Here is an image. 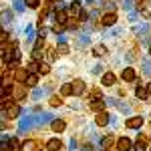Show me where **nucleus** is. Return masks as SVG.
<instances>
[{
    "label": "nucleus",
    "instance_id": "13",
    "mask_svg": "<svg viewBox=\"0 0 151 151\" xmlns=\"http://www.w3.org/2000/svg\"><path fill=\"white\" fill-rule=\"evenodd\" d=\"M91 111H95V113H103L105 111L103 99H95V101H91Z\"/></svg>",
    "mask_w": 151,
    "mask_h": 151
},
{
    "label": "nucleus",
    "instance_id": "23",
    "mask_svg": "<svg viewBox=\"0 0 151 151\" xmlns=\"http://www.w3.org/2000/svg\"><path fill=\"white\" fill-rule=\"evenodd\" d=\"M48 73H50V65H48V63H40L38 75H48Z\"/></svg>",
    "mask_w": 151,
    "mask_h": 151
},
{
    "label": "nucleus",
    "instance_id": "8",
    "mask_svg": "<svg viewBox=\"0 0 151 151\" xmlns=\"http://www.w3.org/2000/svg\"><path fill=\"white\" fill-rule=\"evenodd\" d=\"M60 149H63V141H60V139L55 137V139H48L47 141V151H60Z\"/></svg>",
    "mask_w": 151,
    "mask_h": 151
},
{
    "label": "nucleus",
    "instance_id": "18",
    "mask_svg": "<svg viewBox=\"0 0 151 151\" xmlns=\"http://www.w3.org/2000/svg\"><path fill=\"white\" fill-rule=\"evenodd\" d=\"M24 85H26V87H36V85H38V73H30Z\"/></svg>",
    "mask_w": 151,
    "mask_h": 151
},
{
    "label": "nucleus",
    "instance_id": "31",
    "mask_svg": "<svg viewBox=\"0 0 151 151\" xmlns=\"http://www.w3.org/2000/svg\"><path fill=\"white\" fill-rule=\"evenodd\" d=\"M2 38H0V40H2V42H6V40H8V32H6V30H2Z\"/></svg>",
    "mask_w": 151,
    "mask_h": 151
},
{
    "label": "nucleus",
    "instance_id": "33",
    "mask_svg": "<svg viewBox=\"0 0 151 151\" xmlns=\"http://www.w3.org/2000/svg\"><path fill=\"white\" fill-rule=\"evenodd\" d=\"M149 55H151V47H149Z\"/></svg>",
    "mask_w": 151,
    "mask_h": 151
},
{
    "label": "nucleus",
    "instance_id": "17",
    "mask_svg": "<svg viewBox=\"0 0 151 151\" xmlns=\"http://www.w3.org/2000/svg\"><path fill=\"white\" fill-rule=\"evenodd\" d=\"M70 95H75V91H73V85H69V83L60 85V97H70Z\"/></svg>",
    "mask_w": 151,
    "mask_h": 151
},
{
    "label": "nucleus",
    "instance_id": "15",
    "mask_svg": "<svg viewBox=\"0 0 151 151\" xmlns=\"http://www.w3.org/2000/svg\"><path fill=\"white\" fill-rule=\"evenodd\" d=\"M105 55H107V47H105V45H95L93 47V57L101 58V57H105Z\"/></svg>",
    "mask_w": 151,
    "mask_h": 151
},
{
    "label": "nucleus",
    "instance_id": "20",
    "mask_svg": "<svg viewBox=\"0 0 151 151\" xmlns=\"http://www.w3.org/2000/svg\"><path fill=\"white\" fill-rule=\"evenodd\" d=\"M38 69H40V63H38V60H35V58H32V60L28 63V67H26V70H28V73H38Z\"/></svg>",
    "mask_w": 151,
    "mask_h": 151
},
{
    "label": "nucleus",
    "instance_id": "4",
    "mask_svg": "<svg viewBox=\"0 0 151 151\" xmlns=\"http://www.w3.org/2000/svg\"><path fill=\"white\" fill-rule=\"evenodd\" d=\"M121 79H123L125 83H131V81H135V79H137V73H135V69L127 67V69L121 73Z\"/></svg>",
    "mask_w": 151,
    "mask_h": 151
},
{
    "label": "nucleus",
    "instance_id": "32",
    "mask_svg": "<svg viewBox=\"0 0 151 151\" xmlns=\"http://www.w3.org/2000/svg\"><path fill=\"white\" fill-rule=\"evenodd\" d=\"M147 93L151 95V83H149V85H147Z\"/></svg>",
    "mask_w": 151,
    "mask_h": 151
},
{
    "label": "nucleus",
    "instance_id": "11",
    "mask_svg": "<svg viewBox=\"0 0 151 151\" xmlns=\"http://www.w3.org/2000/svg\"><path fill=\"white\" fill-rule=\"evenodd\" d=\"M133 149H135V151H145V149H147V135H139V139L135 141Z\"/></svg>",
    "mask_w": 151,
    "mask_h": 151
},
{
    "label": "nucleus",
    "instance_id": "22",
    "mask_svg": "<svg viewBox=\"0 0 151 151\" xmlns=\"http://www.w3.org/2000/svg\"><path fill=\"white\" fill-rule=\"evenodd\" d=\"M70 14H73V16H77V14H79V12H81V2H77V0H75V2H73V4H70Z\"/></svg>",
    "mask_w": 151,
    "mask_h": 151
},
{
    "label": "nucleus",
    "instance_id": "21",
    "mask_svg": "<svg viewBox=\"0 0 151 151\" xmlns=\"http://www.w3.org/2000/svg\"><path fill=\"white\" fill-rule=\"evenodd\" d=\"M115 143V137L113 135H107V137H103V149H111V145Z\"/></svg>",
    "mask_w": 151,
    "mask_h": 151
},
{
    "label": "nucleus",
    "instance_id": "34",
    "mask_svg": "<svg viewBox=\"0 0 151 151\" xmlns=\"http://www.w3.org/2000/svg\"><path fill=\"white\" fill-rule=\"evenodd\" d=\"M103 151H109V149H103Z\"/></svg>",
    "mask_w": 151,
    "mask_h": 151
},
{
    "label": "nucleus",
    "instance_id": "16",
    "mask_svg": "<svg viewBox=\"0 0 151 151\" xmlns=\"http://www.w3.org/2000/svg\"><path fill=\"white\" fill-rule=\"evenodd\" d=\"M95 123H97V125H99V127H105V125H107V123H109V115H107V113H97V119H95Z\"/></svg>",
    "mask_w": 151,
    "mask_h": 151
},
{
    "label": "nucleus",
    "instance_id": "9",
    "mask_svg": "<svg viewBox=\"0 0 151 151\" xmlns=\"http://www.w3.org/2000/svg\"><path fill=\"white\" fill-rule=\"evenodd\" d=\"M28 75H30V73H28L26 69H16V70H14V81H16V83H26Z\"/></svg>",
    "mask_w": 151,
    "mask_h": 151
},
{
    "label": "nucleus",
    "instance_id": "25",
    "mask_svg": "<svg viewBox=\"0 0 151 151\" xmlns=\"http://www.w3.org/2000/svg\"><path fill=\"white\" fill-rule=\"evenodd\" d=\"M48 103L52 105V107H60V103H63V101H60V97H57V95H52V97L48 99Z\"/></svg>",
    "mask_w": 151,
    "mask_h": 151
},
{
    "label": "nucleus",
    "instance_id": "5",
    "mask_svg": "<svg viewBox=\"0 0 151 151\" xmlns=\"http://www.w3.org/2000/svg\"><path fill=\"white\" fill-rule=\"evenodd\" d=\"M20 151H40V147H38V143L35 139H28L20 145Z\"/></svg>",
    "mask_w": 151,
    "mask_h": 151
},
{
    "label": "nucleus",
    "instance_id": "29",
    "mask_svg": "<svg viewBox=\"0 0 151 151\" xmlns=\"http://www.w3.org/2000/svg\"><path fill=\"white\" fill-rule=\"evenodd\" d=\"M95 99H101V91L99 89H93L91 91V101H95Z\"/></svg>",
    "mask_w": 151,
    "mask_h": 151
},
{
    "label": "nucleus",
    "instance_id": "2",
    "mask_svg": "<svg viewBox=\"0 0 151 151\" xmlns=\"http://www.w3.org/2000/svg\"><path fill=\"white\" fill-rule=\"evenodd\" d=\"M117 151H131V147H133V143H131V139L129 137H121V139H117Z\"/></svg>",
    "mask_w": 151,
    "mask_h": 151
},
{
    "label": "nucleus",
    "instance_id": "19",
    "mask_svg": "<svg viewBox=\"0 0 151 151\" xmlns=\"http://www.w3.org/2000/svg\"><path fill=\"white\" fill-rule=\"evenodd\" d=\"M147 87H143V85H139V87H137V89H135V97H137V99H145V97H147Z\"/></svg>",
    "mask_w": 151,
    "mask_h": 151
},
{
    "label": "nucleus",
    "instance_id": "12",
    "mask_svg": "<svg viewBox=\"0 0 151 151\" xmlns=\"http://www.w3.org/2000/svg\"><path fill=\"white\" fill-rule=\"evenodd\" d=\"M115 75H113V73H105L103 77H101V83H103V87H113V85H115Z\"/></svg>",
    "mask_w": 151,
    "mask_h": 151
},
{
    "label": "nucleus",
    "instance_id": "10",
    "mask_svg": "<svg viewBox=\"0 0 151 151\" xmlns=\"http://www.w3.org/2000/svg\"><path fill=\"white\" fill-rule=\"evenodd\" d=\"M70 85H73V91H75V95H77V97L85 93V81H83V79H75Z\"/></svg>",
    "mask_w": 151,
    "mask_h": 151
},
{
    "label": "nucleus",
    "instance_id": "6",
    "mask_svg": "<svg viewBox=\"0 0 151 151\" xmlns=\"http://www.w3.org/2000/svg\"><path fill=\"white\" fill-rule=\"evenodd\" d=\"M50 129H52L55 133H63V131L67 129V123H65V119H55V121L50 123Z\"/></svg>",
    "mask_w": 151,
    "mask_h": 151
},
{
    "label": "nucleus",
    "instance_id": "7",
    "mask_svg": "<svg viewBox=\"0 0 151 151\" xmlns=\"http://www.w3.org/2000/svg\"><path fill=\"white\" fill-rule=\"evenodd\" d=\"M115 22H117V14L115 12H107L103 18H101V24H103V26H113Z\"/></svg>",
    "mask_w": 151,
    "mask_h": 151
},
{
    "label": "nucleus",
    "instance_id": "27",
    "mask_svg": "<svg viewBox=\"0 0 151 151\" xmlns=\"http://www.w3.org/2000/svg\"><path fill=\"white\" fill-rule=\"evenodd\" d=\"M67 28H79V18H70L67 22Z\"/></svg>",
    "mask_w": 151,
    "mask_h": 151
},
{
    "label": "nucleus",
    "instance_id": "1",
    "mask_svg": "<svg viewBox=\"0 0 151 151\" xmlns=\"http://www.w3.org/2000/svg\"><path fill=\"white\" fill-rule=\"evenodd\" d=\"M26 95H28L26 87H12V99H14L16 103L24 101V99H26Z\"/></svg>",
    "mask_w": 151,
    "mask_h": 151
},
{
    "label": "nucleus",
    "instance_id": "14",
    "mask_svg": "<svg viewBox=\"0 0 151 151\" xmlns=\"http://www.w3.org/2000/svg\"><path fill=\"white\" fill-rule=\"evenodd\" d=\"M18 115H20V107H18L16 103L12 105V107H8V109H6V117H8V119H16Z\"/></svg>",
    "mask_w": 151,
    "mask_h": 151
},
{
    "label": "nucleus",
    "instance_id": "24",
    "mask_svg": "<svg viewBox=\"0 0 151 151\" xmlns=\"http://www.w3.org/2000/svg\"><path fill=\"white\" fill-rule=\"evenodd\" d=\"M57 52H58V55H69V47H67L65 42H58V47H57Z\"/></svg>",
    "mask_w": 151,
    "mask_h": 151
},
{
    "label": "nucleus",
    "instance_id": "28",
    "mask_svg": "<svg viewBox=\"0 0 151 151\" xmlns=\"http://www.w3.org/2000/svg\"><path fill=\"white\" fill-rule=\"evenodd\" d=\"M42 47H45V38H40V36H38V38H36V42H35V50H40Z\"/></svg>",
    "mask_w": 151,
    "mask_h": 151
},
{
    "label": "nucleus",
    "instance_id": "30",
    "mask_svg": "<svg viewBox=\"0 0 151 151\" xmlns=\"http://www.w3.org/2000/svg\"><path fill=\"white\" fill-rule=\"evenodd\" d=\"M57 50H55V48H48V60H55V58H57Z\"/></svg>",
    "mask_w": 151,
    "mask_h": 151
},
{
    "label": "nucleus",
    "instance_id": "26",
    "mask_svg": "<svg viewBox=\"0 0 151 151\" xmlns=\"http://www.w3.org/2000/svg\"><path fill=\"white\" fill-rule=\"evenodd\" d=\"M38 4H40V0H24V6H28V8H38Z\"/></svg>",
    "mask_w": 151,
    "mask_h": 151
},
{
    "label": "nucleus",
    "instance_id": "3",
    "mask_svg": "<svg viewBox=\"0 0 151 151\" xmlns=\"http://www.w3.org/2000/svg\"><path fill=\"white\" fill-rule=\"evenodd\" d=\"M141 125H143V117H131V119H127L125 121V127L127 129H139Z\"/></svg>",
    "mask_w": 151,
    "mask_h": 151
}]
</instances>
